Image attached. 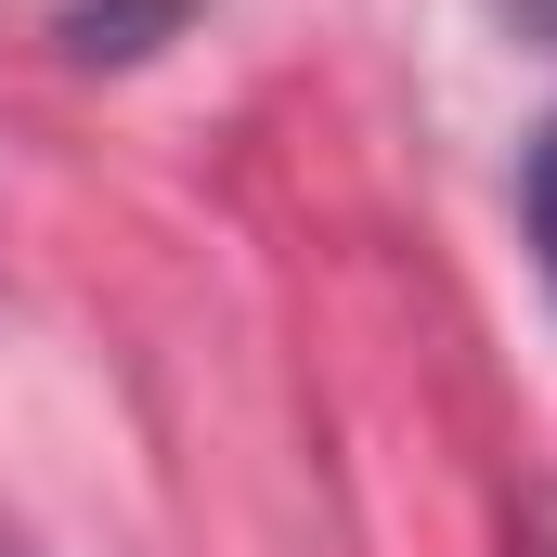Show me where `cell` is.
<instances>
[{
  "label": "cell",
  "instance_id": "obj_1",
  "mask_svg": "<svg viewBox=\"0 0 557 557\" xmlns=\"http://www.w3.org/2000/svg\"><path fill=\"white\" fill-rule=\"evenodd\" d=\"M195 0H78L65 13V52L78 65H131V52H156V26H182Z\"/></svg>",
  "mask_w": 557,
  "mask_h": 557
},
{
  "label": "cell",
  "instance_id": "obj_2",
  "mask_svg": "<svg viewBox=\"0 0 557 557\" xmlns=\"http://www.w3.org/2000/svg\"><path fill=\"white\" fill-rule=\"evenodd\" d=\"M519 208H532V260H545V285H557V117L532 131V169H519Z\"/></svg>",
  "mask_w": 557,
  "mask_h": 557
},
{
  "label": "cell",
  "instance_id": "obj_3",
  "mask_svg": "<svg viewBox=\"0 0 557 557\" xmlns=\"http://www.w3.org/2000/svg\"><path fill=\"white\" fill-rule=\"evenodd\" d=\"M506 13H519V26H532V39L557 52V0H506Z\"/></svg>",
  "mask_w": 557,
  "mask_h": 557
},
{
  "label": "cell",
  "instance_id": "obj_4",
  "mask_svg": "<svg viewBox=\"0 0 557 557\" xmlns=\"http://www.w3.org/2000/svg\"><path fill=\"white\" fill-rule=\"evenodd\" d=\"M0 557H39V545H26V532H13V519H0Z\"/></svg>",
  "mask_w": 557,
  "mask_h": 557
},
{
  "label": "cell",
  "instance_id": "obj_5",
  "mask_svg": "<svg viewBox=\"0 0 557 557\" xmlns=\"http://www.w3.org/2000/svg\"><path fill=\"white\" fill-rule=\"evenodd\" d=\"M545 557H557V545H545Z\"/></svg>",
  "mask_w": 557,
  "mask_h": 557
}]
</instances>
